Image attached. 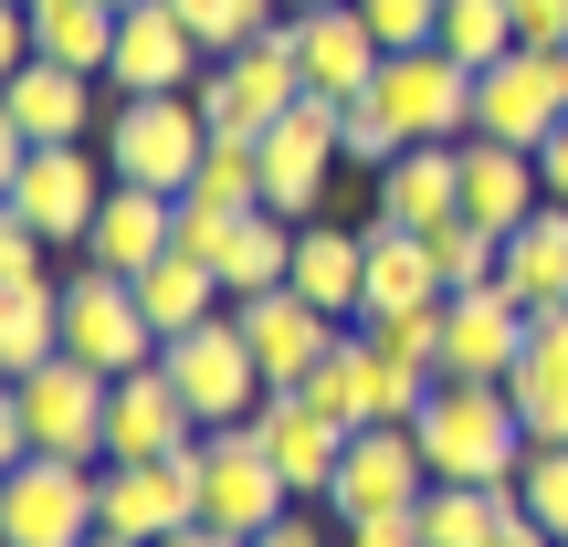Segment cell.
<instances>
[{
	"mask_svg": "<svg viewBox=\"0 0 568 547\" xmlns=\"http://www.w3.org/2000/svg\"><path fill=\"white\" fill-rule=\"evenodd\" d=\"M105 401H116L105 368L42 358L32 379H11V401H0V464H21V453H84V464H105Z\"/></svg>",
	"mask_w": 568,
	"mask_h": 547,
	"instance_id": "cell-2",
	"label": "cell"
},
{
	"mask_svg": "<svg viewBox=\"0 0 568 547\" xmlns=\"http://www.w3.org/2000/svg\"><path fill=\"white\" fill-rule=\"evenodd\" d=\"M95 84L105 74H74V63H11V84H0V159H21V148H84L95 138Z\"/></svg>",
	"mask_w": 568,
	"mask_h": 547,
	"instance_id": "cell-13",
	"label": "cell"
},
{
	"mask_svg": "<svg viewBox=\"0 0 568 547\" xmlns=\"http://www.w3.org/2000/svg\"><path fill=\"white\" fill-rule=\"evenodd\" d=\"M410 432H422V453H432V485H516L527 453H537V432H527V411H516L506 379H443Z\"/></svg>",
	"mask_w": 568,
	"mask_h": 547,
	"instance_id": "cell-1",
	"label": "cell"
},
{
	"mask_svg": "<svg viewBox=\"0 0 568 547\" xmlns=\"http://www.w3.org/2000/svg\"><path fill=\"white\" fill-rule=\"evenodd\" d=\"M422 305H443V274H432V243H422V232H389V222H368V295H358V326L422 316Z\"/></svg>",
	"mask_w": 568,
	"mask_h": 547,
	"instance_id": "cell-25",
	"label": "cell"
},
{
	"mask_svg": "<svg viewBox=\"0 0 568 547\" xmlns=\"http://www.w3.org/2000/svg\"><path fill=\"white\" fill-rule=\"evenodd\" d=\"M138 305H148V326H159V347H169V337H190V326L232 316V284L211 274L201 253H159V264L138 274Z\"/></svg>",
	"mask_w": 568,
	"mask_h": 547,
	"instance_id": "cell-27",
	"label": "cell"
},
{
	"mask_svg": "<svg viewBox=\"0 0 568 547\" xmlns=\"http://www.w3.org/2000/svg\"><path fill=\"white\" fill-rule=\"evenodd\" d=\"M295 295H316L326 316L358 326V295H368V222H358V232L305 222V232H295Z\"/></svg>",
	"mask_w": 568,
	"mask_h": 547,
	"instance_id": "cell-26",
	"label": "cell"
},
{
	"mask_svg": "<svg viewBox=\"0 0 568 547\" xmlns=\"http://www.w3.org/2000/svg\"><path fill=\"white\" fill-rule=\"evenodd\" d=\"M453 305V295H443ZM443 305H422V316H389V326H368L379 347H400V358H422L432 379H443Z\"/></svg>",
	"mask_w": 568,
	"mask_h": 547,
	"instance_id": "cell-42",
	"label": "cell"
},
{
	"mask_svg": "<svg viewBox=\"0 0 568 547\" xmlns=\"http://www.w3.org/2000/svg\"><path fill=\"white\" fill-rule=\"evenodd\" d=\"M537 169H548V201L568 211V117H558V138H548V148H537Z\"/></svg>",
	"mask_w": 568,
	"mask_h": 547,
	"instance_id": "cell-46",
	"label": "cell"
},
{
	"mask_svg": "<svg viewBox=\"0 0 568 547\" xmlns=\"http://www.w3.org/2000/svg\"><path fill=\"white\" fill-rule=\"evenodd\" d=\"M558 547H568V537H558Z\"/></svg>",
	"mask_w": 568,
	"mask_h": 547,
	"instance_id": "cell-53",
	"label": "cell"
},
{
	"mask_svg": "<svg viewBox=\"0 0 568 547\" xmlns=\"http://www.w3.org/2000/svg\"><path fill=\"white\" fill-rule=\"evenodd\" d=\"M95 148H105V169H116L126 190L190 201V180H201V159H211V117H201V95H116L105 126H95Z\"/></svg>",
	"mask_w": 568,
	"mask_h": 547,
	"instance_id": "cell-3",
	"label": "cell"
},
{
	"mask_svg": "<svg viewBox=\"0 0 568 547\" xmlns=\"http://www.w3.org/2000/svg\"><path fill=\"white\" fill-rule=\"evenodd\" d=\"M63 358L105 368V379H126V368L159 358V326H148V305H138V284H126V274H105V264H74V274H63Z\"/></svg>",
	"mask_w": 568,
	"mask_h": 547,
	"instance_id": "cell-9",
	"label": "cell"
},
{
	"mask_svg": "<svg viewBox=\"0 0 568 547\" xmlns=\"http://www.w3.org/2000/svg\"><path fill=\"white\" fill-rule=\"evenodd\" d=\"M201 443V411L180 401V379H169V358L126 368L116 401H105V464H169V453Z\"/></svg>",
	"mask_w": 568,
	"mask_h": 547,
	"instance_id": "cell-17",
	"label": "cell"
},
{
	"mask_svg": "<svg viewBox=\"0 0 568 547\" xmlns=\"http://www.w3.org/2000/svg\"><path fill=\"white\" fill-rule=\"evenodd\" d=\"M337 169H347V105L305 95V105H284V117L264 126V211L316 222V201H326Z\"/></svg>",
	"mask_w": 568,
	"mask_h": 547,
	"instance_id": "cell-11",
	"label": "cell"
},
{
	"mask_svg": "<svg viewBox=\"0 0 568 547\" xmlns=\"http://www.w3.org/2000/svg\"><path fill=\"white\" fill-rule=\"evenodd\" d=\"M201 527H232V537H264L274 516H295V485L274 474V453H264V432L253 422H232V432H201Z\"/></svg>",
	"mask_w": 568,
	"mask_h": 547,
	"instance_id": "cell-10",
	"label": "cell"
},
{
	"mask_svg": "<svg viewBox=\"0 0 568 547\" xmlns=\"http://www.w3.org/2000/svg\"><path fill=\"white\" fill-rule=\"evenodd\" d=\"M568 117V53L548 42H516L506 63L474 74V138H506V148H548Z\"/></svg>",
	"mask_w": 568,
	"mask_h": 547,
	"instance_id": "cell-12",
	"label": "cell"
},
{
	"mask_svg": "<svg viewBox=\"0 0 568 547\" xmlns=\"http://www.w3.org/2000/svg\"><path fill=\"white\" fill-rule=\"evenodd\" d=\"M243 547H326V527L295 506V516H274V527H264V537H243Z\"/></svg>",
	"mask_w": 568,
	"mask_h": 547,
	"instance_id": "cell-45",
	"label": "cell"
},
{
	"mask_svg": "<svg viewBox=\"0 0 568 547\" xmlns=\"http://www.w3.org/2000/svg\"><path fill=\"white\" fill-rule=\"evenodd\" d=\"M443 53L453 63H506L516 53V0H443Z\"/></svg>",
	"mask_w": 568,
	"mask_h": 547,
	"instance_id": "cell-36",
	"label": "cell"
},
{
	"mask_svg": "<svg viewBox=\"0 0 568 547\" xmlns=\"http://www.w3.org/2000/svg\"><path fill=\"white\" fill-rule=\"evenodd\" d=\"M95 485H105V464H84V453H21L0 474V547H84L105 527Z\"/></svg>",
	"mask_w": 568,
	"mask_h": 547,
	"instance_id": "cell-6",
	"label": "cell"
},
{
	"mask_svg": "<svg viewBox=\"0 0 568 547\" xmlns=\"http://www.w3.org/2000/svg\"><path fill=\"white\" fill-rule=\"evenodd\" d=\"M368 105L400 126V148H464V138H474V63H453L443 42L389 53L379 84H368Z\"/></svg>",
	"mask_w": 568,
	"mask_h": 547,
	"instance_id": "cell-7",
	"label": "cell"
},
{
	"mask_svg": "<svg viewBox=\"0 0 568 547\" xmlns=\"http://www.w3.org/2000/svg\"><path fill=\"white\" fill-rule=\"evenodd\" d=\"M232 326L253 337V358H264L274 389H305V368L326 358V347L347 337V316H326L316 295H295V284H274V295H243L232 305Z\"/></svg>",
	"mask_w": 568,
	"mask_h": 547,
	"instance_id": "cell-18",
	"label": "cell"
},
{
	"mask_svg": "<svg viewBox=\"0 0 568 547\" xmlns=\"http://www.w3.org/2000/svg\"><path fill=\"white\" fill-rule=\"evenodd\" d=\"M422 495H432V453H422L410 422L347 432V464H337V485H326L337 527H358V516H400V506H422Z\"/></svg>",
	"mask_w": 568,
	"mask_h": 547,
	"instance_id": "cell-14",
	"label": "cell"
},
{
	"mask_svg": "<svg viewBox=\"0 0 568 547\" xmlns=\"http://www.w3.org/2000/svg\"><path fill=\"white\" fill-rule=\"evenodd\" d=\"M495 284H506L527 316H558V305H568V211L558 201L537 211L527 232H506V274H495Z\"/></svg>",
	"mask_w": 568,
	"mask_h": 547,
	"instance_id": "cell-29",
	"label": "cell"
},
{
	"mask_svg": "<svg viewBox=\"0 0 568 547\" xmlns=\"http://www.w3.org/2000/svg\"><path fill=\"white\" fill-rule=\"evenodd\" d=\"M464 211L485 232H527L548 211V169L537 148H506V138H464Z\"/></svg>",
	"mask_w": 568,
	"mask_h": 547,
	"instance_id": "cell-23",
	"label": "cell"
},
{
	"mask_svg": "<svg viewBox=\"0 0 568 547\" xmlns=\"http://www.w3.org/2000/svg\"><path fill=\"white\" fill-rule=\"evenodd\" d=\"M516 42H548V53H568V0H516Z\"/></svg>",
	"mask_w": 568,
	"mask_h": 547,
	"instance_id": "cell-44",
	"label": "cell"
},
{
	"mask_svg": "<svg viewBox=\"0 0 568 547\" xmlns=\"http://www.w3.org/2000/svg\"><path fill=\"white\" fill-rule=\"evenodd\" d=\"M253 432H264V453H274V474L295 485V506H326V485H337V464H347V432L326 422L305 389H274L264 411H253Z\"/></svg>",
	"mask_w": 568,
	"mask_h": 547,
	"instance_id": "cell-21",
	"label": "cell"
},
{
	"mask_svg": "<svg viewBox=\"0 0 568 547\" xmlns=\"http://www.w3.org/2000/svg\"><path fill=\"white\" fill-rule=\"evenodd\" d=\"M169 11H180L190 32L211 42V53H232V42H253V32H274V21H284V0H169Z\"/></svg>",
	"mask_w": 568,
	"mask_h": 547,
	"instance_id": "cell-38",
	"label": "cell"
},
{
	"mask_svg": "<svg viewBox=\"0 0 568 547\" xmlns=\"http://www.w3.org/2000/svg\"><path fill=\"white\" fill-rule=\"evenodd\" d=\"M537 316L506 295V284H474V295L443 305V379H516Z\"/></svg>",
	"mask_w": 568,
	"mask_h": 547,
	"instance_id": "cell-19",
	"label": "cell"
},
{
	"mask_svg": "<svg viewBox=\"0 0 568 547\" xmlns=\"http://www.w3.org/2000/svg\"><path fill=\"white\" fill-rule=\"evenodd\" d=\"M453 211H464V148H400V159L379 169L368 222H389V232H443Z\"/></svg>",
	"mask_w": 568,
	"mask_h": 547,
	"instance_id": "cell-24",
	"label": "cell"
},
{
	"mask_svg": "<svg viewBox=\"0 0 568 547\" xmlns=\"http://www.w3.org/2000/svg\"><path fill=\"white\" fill-rule=\"evenodd\" d=\"M11 11H21V0H11Z\"/></svg>",
	"mask_w": 568,
	"mask_h": 547,
	"instance_id": "cell-52",
	"label": "cell"
},
{
	"mask_svg": "<svg viewBox=\"0 0 568 547\" xmlns=\"http://www.w3.org/2000/svg\"><path fill=\"white\" fill-rule=\"evenodd\" d=\"M190 201L201 211H264V138H222L211 126V159L190 180Z\"/></svg>",
	"mask_w": 568,
	"mask_h": 547,
	"instance_id": "cell-34",
	"label": "cell"
},
{
	"mask_svg": "<svg viewBox=\"0 0 568 547\" xmlns=\"http://www.w3.org/2000/svg\"><path fill=\"white\" fill-rule=\"evenodd\" d=\"M295 232L305 222H284V211H232V232H222V284H232V305L243 295H274V284H295Z\"/></svg>",
	"mask_w": 568,
	"mask_h": 547,
	"instance_id": "cell-28",
	"label": "cell"
},
{
	"mask_svg": "<svg viewBox=\"0 0 568 547\" xmlns=\"http://www.w3.org/2000/svg\"><path fill=\"white\" fill-rule=\"evenodd\" d=\"M389 159H400V126H389V117H379V105H368V95H358V105H347V169H368V180H379V169H389Z\"/></svg>",
	"mask_w": 568,
	"mask_h": 547,
	"instance_id": "cell-41",
	"label": "cell"
},
{
	"mask_svg": "<svg viewBox=\"0 0 568 547\" xmlns=\"http://www.w3.org/2000/svg\"><path fill=\"white\" fill-rule=\"evenodd\" d=\"M516 506H527L548 537H568V443H537V453H527V474H516Z\"/></svg>",
	"mask_w": 568,
	"mask_h": 547,
	"instance_id": "cell-39",
	"label": "cell"
},
{
	"mask_svg": "<svg viewBox=\"0 0 568 547\" xmlns=\"http://www.w3.org/2000/svg\"><path fill=\"white\" fill-rule=\"evenodd\" d=\"M159 358H169V379H180V401L201 411V432H232V422H253V411L274 401L264 358H253V337H243L232 316H211V326H190V337H169Z\"/></svg>",
	"mask_w": 568,
	"mask_h": 547,
	"instance_id": "cell-8",
	"label": "cell"
},
{
	"mask_svg": "<svg viewBox=\"0 0 568 547\" xmlns=\"http://www.w3.org/2000/svg\"><path fill=\"white\" fill-rule=\"evenodd\" d=\"M84 547H126V537H105V527H95V537H84Z\"/></svg>",
	"mask_w": 568,
	"mask_h": 547,
	"instance_id": "cell-49",
	"label": "cell"
},
{
	"mask_svg": "<svg viewBox=\"0 0 568 547\" xmlns=\"http://www.w3.org/2000/svg\"><path fill=\"white\" fill-rule=\"evenodd\" d=\"M105 190H116V169L95 159V148H21V159H0V222L42 232V243H74L95 232Z\"/></svg>",
	"mask_w": 568,
	"mask_h": 547,
	"instance_id": "cell-4",
	"label": "cell"
},
{
	"mask_svg": "<svg viewBox=\"0 0 568 547\" xmlns=\"http://www.w3.org/2000/svg\"><path fill=\"white\" fill-rule=\"evenodd\" d=\"M159 547H243L232 527H180V537H159Z\"/></svg>",
	"mask_w": 568,
	"mask_h": 547,
	"instance_id": "cell-48",
	"label": "cell"
},
{
	"mask_svg": "<svg viewBox=\"0 0 568 547\" xmlns=\"http://www.w3.org/2000/svg\"><path fill=\"white\" fill-rule=\"evenodd\" d=\"M105 11H138V0H105Z\"/></svg>",
	"mask_w": 568,
	"mask_h": 547,
	"instance_id": "cell-51",
	"label": "cell"
},
{
	"mask_svg": "<svg viewBox=\"0 0 568 547\" xmlns=\"http://www.w3.org/2000/svg\"><path fill=\"white\" fill-rule=\"evenodd\" d=\"M201 95V117L222 126V138H264L284 105H305V63H295V11L274 21V32L232 42V53H211V74L190 84Z\"/></svg>",
	"mask_w": 568,
	"mask_h": 547,
	"instance_id": "cell-5",
	"label": "cell"
},
{
	"mask_svg": "<svg viewBox=\"0 0 568 547\" xmlns=\"http://www.w3.org/2000/svg\"><path fill=\"white\" fill-rule=\"evenodd\" d=\"M358 21L379 32V53H422V42H443V0H358Z\"/></svg>",
	"mask_w": 568,
	"mask_h": 547,
	"instance_id": "cell-40",
	"label": "cell"
},
{
	"mask_svg": "<svg viewBox=\"0 0 568 547\" xmlns=\"http://www.w3.org/2000/svg\"><path fill=\"white\" fill-rule=\"evenodd\" d=\"M305 401H316L337 432H368V401H358V326H347V337L326 347L316 368H305Z\"/></svg>",
	"mask_w": 568,
	"mask_h": 547,
	"instance_id": "cell-37",
	"label": "cell"
},
{
	"mask_svg": "<svg viewBox=\"0 0 568 547\" xmlns=\"http://www.w3.org/2000/svg\"><path fill=\"white\" fill-rule=\"evenodd\" d=\"M432 243V274H443V295H474V284H495L506 274V232H485L474 211H453L443 232H422Z\"/></svg>",
	"mask_w": 568,
	"mask_h": 547,
	"instance_id": "cell-35",
	"label": "cell"
},
{
	"mask_svg": "<svg viewBox=\"0 0 568 547\" xmlns=\"http://www.w3.org/2000/svg\"><path fill=\"white\" fill-rule=\"evenodd\" d=\"M506 389H516V411H527L537 443H568V305L537 316V337H527V358H516Z\"/></svg>",
	"mask_w": 568,
	"mask_h": 547,
	"instance_id": "cell-30",
	"label": "cell"
},
{
	"mask_svg": "<svg viewBox=\"0 0 568 547\" xmlns=\"http://www.w3.org/2000/svg\"><path fill=\"white\" fill-rule=\"evenodd\" d=\"M284 11H326V0H284Z\"/></svg>",
	"mask_w": 568,
	"mask_h": 547,
	"instance_id": "cell-50",
	"label": "cell"
},
{
	"mask_svg": "<svg viewBox=\"0 0 568 547\" xmlns=\"http://www.w3.org/2000/svg\"><path fill=\"white\" fill-rule=\"evenodd\" d=\"M516 516V485H432L422 495V547H495Z\"/></svg>",
	"mask_w": 568,
	"mask_h": 547,
	"instance_id": "cell-33",
	"label": "cell"
},
{
	"mask_svg": "<svg viewBox=\"0 0 568 547\" xmlns=\"http://www.w3.org/2000/svg\"><path fill=\"white\" fill-rule=\"evenodd\" d=\"M201 74H211V42L190 32L169 0L116 11V53H105V84H116V95H190Z\"/></svg>",
	"mask_w": 568,
	"mask_h": 547,
	"instance_id": "cell-16",
	"label": "cell"
},
{
	"mask_svg": "<svg viewBox=\"0 0 568 547\" xmlns=\"http://www.w3.org/2000/svg\"><path fill=\"white\" fill-rule=\"evenodd\" d=\"M190 453H201V443H190ZM190 453H169V464H105V485H95L105 537L159 547V537L201 527V464H190Z\"/></svg>",
	"mask_w": 568,
	"mask_h": 547,
	"instance_id": "cell-15",
	"label": "cell"
},
{
	"mask_svg": "<svg viewBox=\"0 0 568 547\" xmlns=\"http://www.w3.org/2000/svg\"><path fill=\"white\" fill-rule=\"evenodd\" d=\"M295 63H305V95L358 105L389 53H379V32L358 21V0H326V11H295Z\"/></svg>",
	"mask_w": 568,
	"mask_h": 547,
	"instance_id": "cell-20",
	"label": "cell"
},
{
	"mask_svg": "<svg viewBox=\"0 0 568 547\" xmlns=\"http://www.w3.org/2000/svg\"><path fill=\"white\" fill-rule=\"evenodd\" d=\"M337 547H422V506H400V516H358Z\"/></svg>",
	"mask_w": 568,
	"mask_h": 547,
	"instance_id": "cell-43",
	"label": "cell"
},
{
	"mask_svg": "<svg viewBox=\"0 0 568 547\" xmlns=\"http://www.w3.org/2000/svg\"><path fill=\"white\" fill-rule=\"evenodd\" d=\"M159 253H180V201L169 190H105V211H95V232H84V264H105V274H126L138 284Z\"/></svg>",
	"mask_w": 568,
	"mask_h": 547,
	"instance_id": "cell-22",
	"label": "cell"
},
{
	"mask_svg": "<svg viewBox=\"0 0 568 547\" xmlns=\"http://www.w3.org/2000/svg\"><path fill=\"white\" fill-rule=\"evenodd\" d=\"M21 11H32V53L42 63L105 74V53H116V11H105V0H21Z\"/></svg>",
	"mask_w": 568,
	"mask_h": 547,
	"instance_id": "cell-32",
	"label": "cell"
},
{
	"mask_svg": "<svg viewBox=\"0 0 568 547\" xmlns=\"http://www.w3.org/2000/svg\"><path fill=\"white\" fill-rule=\"evenodd\" d=\"M495 547H558V537H548V527H537V516H527V506H516V516H506V527H495Z\"/></svg>",
	"mask_w": 568,
	"mask_h": 547,
	"instance_id": "cell-47",
	"label": "cell"
},
{
	"mask_svg": "<svg viewBox=\"0 0 568 547\" xmlns=\"http://www.w3.org/2000/svg\"><path fill=\"white\" fill-rule=\"evenodd\" d=\"M42 358H63V284H0V368L32 379Z\"/></svg>",
	"mask_w": 568,
	"mask_h": 547,
	"instance_id": "cell-31",
	"label": "cell"
}]
</instances>
